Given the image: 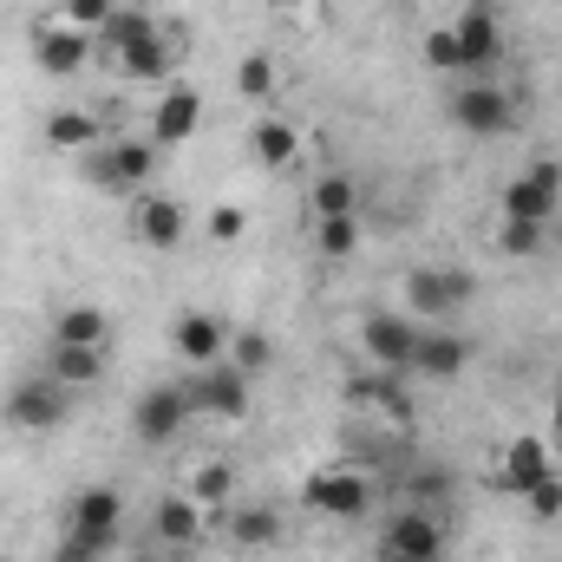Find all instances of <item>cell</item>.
<instances>
[{
	"label": "cell",
	"mask_w": 562,
	"mask_h": 562,
	"mask_svg": "<svg viewBox=\"0 0 562 562\" xmlns=\"http://www.w3.org/2000/svg\"><path fill=\"white\" fill-rule=\"evenodd\" d=\"M119 524H125V497L112 491V484H86L79 497H72V510H66V550L72 557H105L112 543H119Z\"/></svg>",
	"instance_id": "1"
},
{
	"label": "cell",
	"mask_w": 562,
	"mask_h": 562,
	"mask_svg": "<svg viewBox=\"0 0 562 562\" xmlns=\"http://www.w3.org/2000/svg\"><path fill=\"white\" fill-rule=\"evenodd\" d=\"M157 157H164V150L150 138H112L105 150L86 157V177H92L105 196H138L144 183L157 177Z\"/></svg>",
	"instance_id": "2"
},
{
	"label": "cell",
	"mask_w": 562,
	"mask_h": 562,
	"mask_svg": "<svg viewBox=\"0 0 562 562\" xmlns=\"http://www.w3.org/2000/svg\"><path fill=\"white\" fill-rule=\"evenodd\" d=\"M451 125L464 138H504V132H517V99L497 79H464L451 92Z\"/></svg>",
	"instance_id": "3"
},
{
	"label": "cell",
	"mask_w": 562,
	"mask_h": 562,
	"mask_svg": "<svg viewBox=\"0 0 562 562\" xmlns=\"http://www.w3.org/2000/svg\"><path fill=\"white\" fill-rule=\"evenodd\" d=\"M406 294H413V321L451 327V314H464L477 301V276L471 269H413L406 276Z\"/></svg>",
	"instance_id": "4"
},
{
	"label": "cell",
	"mask_w": 562,
	"mask_h": 562,
	"mask_svg": "<svg viewBox=\"0 0 562 562\" xmlns=\"http://www.w3.org/2000/svg\"><path fill=\"white\" fill-rule=\"evenodd\" d=\"M557 210H562V164L557 157H543V164H530L524 177L504 183V216H510V223H543V229H557Z\"/></svg>",
	"instance_id": "5"
},
{
	"label": "cell",
	"mask_w": 562,
	"mask_h": 562,
	"mask_svg": "<svg viewBox=\"0 0 562 562\" xmlns=\"http://www.w3.org/2000/svg\"><path fill=\"white\" fill-rule=\"evenodd\" d=\"M190 393V413H210V419H243L249 413V373H236L229 360H210L183 380Z\"/></svg>",
	"instance_id": "6"
},
{
	"label": "cell",
	"mask_w": 562,
	"mask_h": 562,
	"mask_svg": "<svg viewBox=\"0 0 562 562\" xmlns=\"http://www.w3.org/2000/svg\"><path fill=\"white\" fill-rule=\"evenodd\" d=\"M66 413H72V386H59L53 373L20 380L7 393V425H20V431H53V425H66Z\"/></svg>",
	"instance_id": "7"
},
{
	"label": "cell",
	"mask_w": 562,
	"mask_h": 562,
	"mask_svg": "<svg viewBox=\"0 0 562 562\" xmlns=\"http://www.w3.org/2000/svg\"><path fill=\"white\" fill-rule=\"evenodd\" d=\"M445 557V524H438V510H400L393 524H386V537H380V562H438Z\"/></svg>",
	"instance_id": "8"
},
{
	"label": "cell",
	"mask_w": 562,
	"mask_h": 562,
	"mask_svg": "<svg viewBox=\"0 0 562 562\" xmlns=\"http://www.w3.org/2000/svg\"><path fill=\"white\" fill-rule=\"evenodd\" d=\"M419 327L425 321H413V314H367L360 321V347H367V360L380 373H406L413 347H419Z\"/></svg>",
	"instance_id": "9"
},
{
	"label": "cell",
	"mask_w": 562,
	"mask_h": 562,
	"mask_svg": "<svg viewBox=\"0 0 562 562\" xmlns=\"http://www.w3.org/2000/svg\"><path fill=\"white\" fill-rule=\"evenodd\" d=\"M458 46H464V72L471 79H491V66L504 59V26H497V7L491 0H471L458 20H451Z\"/></svg>",
	"instance_id": "10"
},
{
	"label": "cell",
	"mask_w": 562,
	"mask_h": 562,
	"mask_svg": "<svg viewBox=\"0 0 562 562\" xmlns=\"http://www.w3.org/2000/svg\"><path fill=\"white\" fill-rule=\"evenodd\" d=\"M132 425H138V438L157 451V445H170L183 425H190V393H183V380H164V386H150L138 400V413H132Z\"/></svg>",
	"instance_id": "11"
},
{
	"label": "cell",
	"mask_w": 562,
	"mask_h": 562,
	"mask_svg": "<svg viewBox=\"0 0 562 562\" xmlns=\"http://www.w3.org/2000/svg\"><path fill=\"white\" fill-rule=\"evenodd\" d=\"M86 59H92V40H86L79 26H66L59 13L33 33V66H40L46 79H72V72H86Z\"/></svg>",
	"instance_id": "12"
},
{
	"label": "cell",
	"mask_w": 562,
	"mask_h": 562,
	"mask_svg": "<svg viewBox=\"0 0 562 562\" xmlns=\"http://www.w3.org/2000/svg\"><path fill=\"white\" fill-rule=\"evenodd\" d=\"M301 497L321 517H367L373 510V477H360V471H314Z\"/></svg>",
	"instance_id": "13"
},
{
	"label": "cell",
	"mask_w": 562,
	"mask_h": 562,
	"mask_svg": "<svg viewBox=\"0 0 562 562\" xmlns=\"http://www.w3.org/2000/svg\"><path fill=\"white\" fill-rule=\"evenodd\" d=\"M464 367H471V340H464V334H451V327H419V347H413V367H406L413 380H438V386H445V380H458Z\"/></svg>",
	"instance_id": "14"
},
{
	"label": "cell",
	"mask_w": 562,
	"mask_h": 562,
	"mask_svg": "<svg viewBox=\"0 0 562 562\" xmlns=\"http://www.w3.org/2000/svg\"><path fill=\"white\" fill-rule=\"evenodd\" d=\"M203 530H210V517H203V504H196L190 491H170V497L157 504V517H150V537H157L164 550H196Z\"/></svg>",
	"instance_id": "15"
},
{
	"label": "cell",
	"mask_w": 562,
	"mask_h": 562,
	"mask_svg": "<svg viewBox=\"0 0 562 562\" xmlns=\"http://www.w3.org/2000/svg\"><path fill=\"white\" fill-rule=\"evenodd\" d=\"M196 125H203V92H196V86H170V92L157 99V119H150V144H157V150H170V144L196 138Z\"/></svg>",
	"instance_id": "16"
},
{
	"label": "cell",
	"mask_w": 562,
	"mask_h": 562,
	"mask_svg": "<svg viewBox=\"0 0 562 562\" xmlns=\"http://www.w3.org/2000/svg\"><path fill=\"white\" fill-rule=\"evenodd\" d=\"M170 347H177V360H190V367H210V360H223V347H229V327L216 321V314H177L170 321Z\"/></svg>",
	"instance_id": "17"
},
{
	"label": "cell",
	"mask_w": 562,
	"mask_h": 562,
	"mask_svg": "<svg viewBox=\"0 0 562 562\" xmlns=\"http://www.w3.org/2000/svg\"><path fill=\"white\" fill-rule=\"evenodd\" d=\"M550 471H557V464H550V445H543L537 431H524V438H510V451H504V464H497V484H504L510 497H530Z\"/></svg>",
	"instance_id": "18"
},
{
	"label": "cell",
	"mask_w": 562,
	"mask_h": 562,
	"mask_svg": "<svg viewBox=\"0 0 562 562\" xmlns=\"http://www.w3.org/2000/svg\"><path fill=\"white\" fill-rule=\"evenodd\" d=\"M132 229H138L144 249H177V243L190 236V210H183L177 196H138Z\"/></svg>",
	"instance_id": "19"
},
{
	"label": "cell",
	"mask_w": 562,
	"mask_h": 562,
	"mask_svg": "<svg viewBox=\"0 0 562 562\" xmlns=\"http://www.w3.org/2000/svg\"><path fill=\"white\" fill-rule=\"evenodd\" d=\"M223 530H229L236 550H276L281 543V510L276 504H236V510L223 517Z\"/></svg>",
	"instance_id": "20"
},
{
	"label": "cell",
	"mask_w": 562,
	"mask_h": 562,
	"mask_svg": "<svg viewBox=\"0 0 562 562\" xmlns=\"http://www.w3.org/2000/svg\"><path fill=\"white\" fill-rule=\"evenodd\" d=\"M46 373L59 380V386H99L105 380V347H66V340H53V360H46Z\"/></svg>",
	"instance_id": "21"
},
{
	"label": "cell",
	"mask_w": 562,
	"mask_h": 562,
	"mask_svg": "<svg viewBox=\"0 0 562 562\" xmlns=\"http://www.w3.org/2000/svg\"><path fill=\"white\" fill-rule=\"evenodd\" d=\"M393 491H400L413 510H438V504L458 491V471H451V464H419V471H406Z\"/></svg>",
	"instance_id": "22"
},
{
	"label": "cell",
	"mask_w": 562,
	"mask_h": 562,
	"mask_svg": "<svg viewBox=\"0 0 562 562\" xmlns=\"http://www.w3.org/2000/svg\"><path fill=\"white\" fill-rule=\"evenodd\" d=\"M119 72H125V79H170V72H177V40L157 33V40L132 46V53H119Z\"/></svg>",
	"instance_id": "23"
},
{
	"label": "cell",
	"mask_w": 562,
	"mask_h": 562,
	"mask_svg": "<svg viewBox=\"0 0 562 562\" xmlns=\"http://www.w3.org/2000/svg\"><path fill=\"white\" fill-rule=\"evenodd\" d=\"M53 340H66V347H105L112 340V314L105 307H66L53 321Z\"/></svg>",
	"instance_id": "24"
},
{
	"label": "cell",
	"mask_w": 562,
	"mask_h": 562,
	"mask_svg": "<svg viewBox=\"0 0 562 562\" xmlns=\"http://www.w3.org/2000/svg\"><path fill=\"white\" fill-rule=\"evenodd\" d=\"M223 360H229L236 373H249V380H256V373H269V367H276V340H269L262 327H229Z\"/></svg>",
	"instance_id": "25"
},
{
	"label": "cell",
	"mask_w": 562,
	"mask_h": 562,
	"mask_svg": "<svg viewBox=\"0 0 562 562\" xmlns=\"http://www.w3.org/2000/svg\"><path fill=\"white\" fill-rule=\"evenodd\" d=\"M157 33H164V26H157L144 7H119V13L99 26V40H105V53H112V59H119V53H132V46H144V40H157Z\"/></svg>",
	"instance_id": "26"
},
{
	"label": "cell",
	"mask_w": 562,
	"mask_h": 562,
	"mask_svg": "<svg viewBox=\"0 0 562 562\" xmlns=\"http://www.w3.org/2000/svg\"><path fill=\"white\" fill-rule=\"evenodd\" d=\"M46 144H53V150H92V144H99V119L79 112V105H66V112L46 119Z\"/></svg>",
	"instance_id": "27"
},
{
	"label": "cell",
	"mask_w": 562,
	"mask_h": 562,
	"mask_svg": "<svg viewBox=\"0 0 562 562\" xmlns=\"http://www.w3.org/2000/svg\"><path fill=\"white\" fill-rule=\"evenodd\" d=\"M294 150H301L294 125H281V119H262V125H256V164H262V170H288Z\"/></svg>",
	"instance_id": "28"
},
{
	"label": "cell",
	"mask_w": 562,
	"mask_h": 562,
	"mask_svg": "<svg viewBox=\"0 0 562 562\" xmlns=\"http://www.w3.org/2000/svg\"><path fill=\"white\" fill-rule=\"evenodd\" d=\"M314 249H321L327 262H347V256L360 249V216H321V223H314Z\"/></svg>",
	"instance_id": "29"
},
{
	"label": "cell",
	"mask_w": 562,
	"mask_h": 562,
	"mask_svg": "<svg viewBox=\"0 0 562 562\" xmlns=\"http://www.w3.org/2000/svg\"><path fill=\"white\" fill-rule=\"evenodd\" d=\"M229 491H236V471H229L223 458L196 464V477H190V497H196L203 510H223V504H229Z\"/></svg>",
	"instance_id": "30"
},
{
	"label": "cell",
	"mask_w": 562,
	"mask_h": 562,
	"mask_svg": "<svg viewBox=\"0 0 562 562\" xmlns=\"http://www.w3.org/2000/svg\"><path fill=\"white\" fill-rule=\"evenodd\" d=\"M543 243H550V229H543V223H510V216H504V229H497V249H504L510 262L543 256Z\"/></svg>",
	"instance_id": "31"
},
{
	"label": "cell",
	"mask_w": 562,
	"mask_h": 562,
	"mask_svg": "<svg viewBox=\"0 0 562 562\" xmlns=\"http://www.w3.org/2000/svg\"><path fill=\"white\" fill-rule=\"evenodd\" d=\"M314 216H353V177H340V170L314 177Z\"/></svg>",
	"instance_id": "32"
},
{
	"label": "cell",
	"mask_w": 562,
	"mask_h": 562,
	"mask_svg": "<svg viewBox=\"0 0 562 562\" xmlns=\"http://www.w3.org/2000/svg\"><path fill=\"white\" fill-rule=\"evenodd\" d=\"M425 66H431V72H464V46H458V33H451V26L425 33Z\"/></svg>",
	"instance_id": "33"
},
{
	"label": "cell",
	"mask_w": 562,
	"mask_h": 562,
	"mask_svg": "<svg viewBox=\"0 0 562 562\" xmlns=\"http://www.w3.org/2000/svg\"><path fill=\"white\" fill-rule=\"evenodd\" d=\"M236 86H243V99H269L276 92V59L269 53H249L243 72H236Z\"/></svg>",
	"instance_id": "34"
},
{
	"label": "cell",
	"mask_w": 562,
	"mask_h": 562,
	"mask_svg": "<svg viewBox=\"0 0 562 562\" xmlns=\"http://www.w3.org/2000/svg\"><path fill=\"white\" fill-rule=\"evenodd\" d=\"M112 13H119V0H66V7H59V20H66V26H79V33L105 26Z\"/></svg>",
	"instance_id": "35"
},
{
	"label": "cell",
	"mask_w": 562,
	"mask_h": 562,
	"mask_svg": "<svg viewBox=\"0 0 562 562\" xmlns=\"http://www.w3.org/2000/svg\"><path fill=\"white\" fill-rule=\"evenodd\" d=\"M524 504H530V517H537V524H557V517H562V471H550Z\"/></svg>",
	"instance_id": "36"
},
{
	"label": "cell",
	"mask_w": 562,
	"mask_h": 562,
	"mask_svg": "<svg viewBox=\"0 0 562 562\" xmlns=\"http://www.w3.org/2000/svg\"><path fill=\"white\" fill-rule=\"evenodd\" d=\"M249 229V210H236V203H216L210 210V243H236Z\"/></svg>",
	"instance_id": "37"
},
{
	"label": "cell",
	"mask_w": 562,
	"mask_h": 562,
	"mask_svg": "<svg viewBox=\"0 0 562 562\" xmlns=\"http://www.w3.org/2000/svg\"><path fill=\"white\" fill-rule=\"evenodd\" d=\"M269 7H288V13H301V7H314V0H269Z\"/></svg>",
	"instance_id": "38"
},
{
	"label": "cell",
	"mask_w": 562,
	"mask_h": 562,
	"mask_svg": "<svg viewBox=\"0 0 562 562\" xmlns=\"http://www.w3.org/2000/svg\"><path fill=\"white\" fill-rule=\"evenodd\" d=\"M557 229H562V210H557Z\"/></svg>",
	"instance_id": "39"
},
{
	"label": "cell",
	"mask_w": 562,
	"mask_h": 562,
	"mask_svg": "<svg viewBox=\"0 0 562 562\" xmlns=\"http://www.w3.org/2000/svg\"><path fill=\"white\" fill-rule=\"evenodd\" d=\"M491 7H497V0H491Z\"/></svg>",
	"instance_id": "40"
},
{
	"label": "cell",
	"mask_w": 562,
	"mask_h": 562,
	"mask_svg": "<svg viewBox=\"0 0 562 562\" xmlns=\"http://www.w3.org/2000/svg\"><path fill=\"white\" fill-rule=\"evenodd\" d=\"M438 562H445V557H438Z\"/></svg>",
	"instance_id": "41"
}]
</instances>
